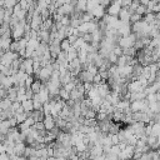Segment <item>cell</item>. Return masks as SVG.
Instances as JSON below:
<instances>
[{
    "label": "cell",
    "mask_w": 160,
    "mask_h": 160,
    "mask_svg": "<svg viewBox=\"0 0 160 160\" xmlns=\"http://www.w3.org/2000/svg\"><path fill=\"white\" fill-rule=\"evenodd\" d=\"M121 10V0H114L112 2L109 4V8H108V14L109 15H114V16H118L119 12Z\"/></svg>",
    "instance_id": "obj_1"
},
{
    "label": "cell",
    "mask_w": 160,
    "mask_h": 160,
    "mask_svg": "<svg viewBox=\"0 0 160 160\" xmlns=\"http://www.w3.org/2000/svg\"><path fill=\"white\" fill-rule=\"evenodd\" d=\"M21 108L25 112L30 114L34 110V104H32V99H25L24 101H21Z\"/></svg>",
    "instance_id": "obj_2"
},
{
    "label": "cell",
    "mask_w": 160,
    "mask_h": 160,
    "mask_svg": "<svg viewBox=\"0 0 160 160\" xmlns=\"http://www.w3.org/2000/svg\"><path fill=\"white\" fill-rule=\"evenodd\" d=\"M44 126H45V130H51L54 126H55V119L51 116V115H48V116H44Z\"/></svg>",
    "instance_id": "obj_3"
},
{
    "label": "cell",
    "mask_w": 160,
    "mask_h": 160,
    "mask_svg": "<svg viewBox=\"0 0 160 160\" xmlns=\"http://www.w3.org/2000/svg\"><path fill=\"white\" fill-rule=\"evenodd\" d=\"M25 144H24V141H19V142H15V145H14V152L18 155V156H21V155H24V150H25Z\"/></svg>",
    "instance_id": "obj_4"
},
{
    "label": "cell",
    "mask_w": 160,
    "mask_h": 160,
    "mask_svg": "<svg viewBox=\"0 0 160 160\" xmlns=\"http://www.w3.org/2000/svg\"><path fill=\"white\" fill-rule=\"evenodd\" d=\"M134 150H135V146H134V145H129V144H126L125 149H124V150H121V151L124 152V155H125V159H132V155H134Z\"/></svg>",
    "instance_id": "obj_5"
},
{
    "label": "cell",
    "mask_w": 160,
    "mask_h": 160,
    "mask_svg": "<svg viewBox=\"0 0 160 160\" xmlns=\"http://www.w3.org/2000/svg\"><path fill=\"white\" fill-rule=\"evenodd\" d=\"M41 81L40 80H34L32 81V84H31V86H30V89L32 90V92L34 94H38L39 91H40V88H41Z\"/></svg>",
    "instance_id": "obj_6"
},
{
    "label": "cell",
    "mask_w": 160,
    "mask_h": 160,
    "mask_svg": "<svg viewBox=\"0 0 160 160\" xmlns=\"http://www.w3.org/2000/svg\"><path fill=\"white\" fill-rule=\"evenodd\" d=\"M59 98H60L61 100H65V101H66V100H69V99H70V92L62 88V89H60V90H59Z\"/></svg>",
    "instance_id": "obj_7"
},
{
    "label": "cell",
    "mask_w": 160,
    "mask_h": 160,
    "mask_svg": "<svg viewBox=\"0 0 160 160\" xmlns=\"http://www.w3.org/2000/svg\"><path fill=\"white\" fill-rule=\"evenodd\" d=\"M70 46H71V44H70V41H69L68 39H62V40L60 41V49H61L62 51H68V50L70 49Z\"/></svg>",
    "instance_id": "obj_8"
},
{
    "label": "cell",
    "mask_w": 160,
    "mask_h": 160,
    "mask_svg": "<svg viewBox=\"0 0 160 160\" xmlns=\"http://www.w3.org/2000/svg\"><path fill=\"white\" fill-rule=\"evenodd\" d=\"M76 10H86V0H78Z\"/></svg>",
    "instance_id": "obj_9"
},
{
    "label": "cell",
    "mask_w": 160,
    "mask_h": 160,
    "mask_svg": "<svg viewBox=\"0 0 160 160\" xmlns=\"http://www.w3.org/2000/svg\"><path fill=\"white\" fill-rule=\"evenodd\" d=\"M141 20V15H139V14H136V12H132L131 15H130V20L129 21H131L132 24L134 22H138V21H140Z\"/></svg>",
    "instance_id": "obj_10"
},
{
    "label": "cell",
    "mask_w": 160,
    "mask_h": 160,
    "mask_svg": "<svg viewBox=\"0 0 160 160\" xmlns=\"http://www.w3.org/2000/svg\"><path fill=\"white\" fill-rule=\"evenodd\" d=\"M156 140H158V138H156V136H154V135H149V136L146 138V144H148L149 146H151L152 144H155V142H156Z\"/></svg>",
    "instance_id": "obj_11"
},
{
    "label": "cell",
    "mask_w": 160,
    "mask_h": 160,
    "mask_svg": "<svg viewBox=\"0 0 160 160\" xmlns=\"http://www.w3.org/2000/svg\"><path fill=\"white\" fill-rule=\"evenodd\" d=\"M118 58L119 56H116L112 51L109 54V56H108V59H109V61H110V64H116V61H118Z\"/></svg>",
    "instance_id": "obj_12"
},
{
    "label": "cell",
    "mask_w": 160,
    "mask_h": 160,
    "mask_svg": "<svg viewBox=\"0 0 160 160\" xmlns=\"http://www.w3.org/2000/svg\"><path fill=\"white\" fill-rule=\"evenodd\" d=\"M101 82H104V80H102V78L100 76V74L98 72L96 75H94V79H92V84H101Z\"/></svg>",
    "instance_id": "obj_13"
},
{
    "label": "cell",
    "mask_w": 160,
    "mask_h": 160,
    "mask_svg": "<svg viewBox=\"0 0 160 160\" xmlns=\"http://www.w3.org/2000/svg\"><path fill=\"white\" fill-rule=\"evenodd\" d=\"M104 156H105L106 160H116V159H118V155L114 154V152H108V154H105Z\"/></svg>",
    "instance_id": "obj_14"
},
{
    "label": "cell",
    "mask_w": 160,
    "mask_h": 160,
    "mask_svg": "<svg viewBox=\"0 0 160 160\" xmlns=\"http://www.w3.org/2000/svg\"><path fill=\"white\" fill-rule=\"evenodd\" d=\"M0 160H10V158L6 152H2V154H0Z\"/></svg>",
    "instance_id": "obj_15"
},
{
    "label": "cell",
    "mask_w": 160,
    "mask_h": 160,
    "mask_svg": "<svg viewBox=\"0 0 160 160\" xmlns=\"http://www.w3.org/2000/svg\"><path fill=\"white\" fill-rule=\"evenodd\" d=\"M138 1H139L141 5H145V6H146V5L149 4V1H150V0H138Z\"/></svg>",
    "instance_id": "obj_16"
},
{
    "label": "cell",
    "mask_w": 160,
    "mask_h": 160,
    "mask_svg": "<svg viewBox=\"0 0 160 160\" xmlns=\"http://www.w3.org/2000/svg\"><path fill=\"white\" fill-rule=\"evenodd\" d=\"M156 151H158V154H159V158H160V146H159V149H158Z\"/></svg>",
    "instance_id": "obj_17"
},
{
    "label": "cell",
    "mask_w": 160,
    "mask_h": 160,
    "mask_svg": "<svg viewBox=\"0 0 160 160\" xmlns=\"http://www.w3.org/2000/svg\"><path fill=\"white\" fill-rule=\"evenodd\" d=\"M116 160H126V159H120V158H118Z\"/></svg>",
    "instance_id": "obj_18"
},
{
    "label": "cell",
    "mask_w": 160,
    "mask_h": 160,
    "mask_svg": "<svg viewBox=\"0 0 160 160\" xmlns=\"http://www.w3.org/2000/svg\"><path fill=\"white\" fill-rule=\"evenodd\" d=\"M126 160H132V159H126Z\"/></svg>",
    "instance_id": "obj_19"
},
{
    "label": "cell",
    "mask_w": 160,
    "mask_h": 160,
    "mask_svg": "<svg viewBox=\"0 0 160 160\" xmlns=\"http://www.w3.org/2000/svg\"><path fill=\"white\" fill-rule=\"evenodd\" d=\"M159 160H160V159H159Z\"/></svg>",
    "instance_id": "obj_20"
}]
</instances>
